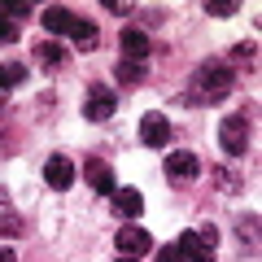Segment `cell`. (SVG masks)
<instances>
[{"label":"cell","instance_id":"cell-1","mask_svg":"<svg viewBox=\"0 0 262 262\" xmlns=\"http://www.w3.org/2000/svg\"><path fill=\"white\" fill-rule=\"evenodd\" d=\"M192 88H196V92H188V101H192V105H219L223 96H232L236 70L227 61H206V66H196Z\"/></svg>","mask_w":262,"mask_h":262},{"label":"cell","instance_id":"cell-2","mask_svg":"<svg viewBox=\"0 0 262 262\" xmlns=\"http://www.w3.org/2000/svg\"><path fill=\"white\" fill-rule=\"evenodd\" d=\"M44 31L48 35H66V39H75L79 48H92L96 44V27L88 18H79L75 9H61V5H53V9H44Z\"/></svg>","mask_w":262,"mask_h":262},{"label":"cell","instance_id":"cell-3","mask_svg":"<svg viewBox=\"0 0 262 262\" xmlns=\"http://www.w3.org/2000/svg\"><path fill=\"white\" fill-rule=\"evenodd\" d=\"M179 249H184L188 262H214L219 232H214V227H188V232L179 236Z\"/></svg>","mask_w":262,"mask_h":262},{"label":"cell","instance_id":"cell-4","mask_svg":"<svg viewBox=\"0 0 262 262\" xmlns=\"http://www.w3.org/2000/svg\"><path fill=\"white\" fill-rule=\"evenodd\" d=\"M114 110H118V96H114L105 83H92V88H88V101H83V118H88V122H110Z\"/></svg>","mask_w":262,"mask_h":262},{"label":"cell","instance_id":"cell-5","mask_svg":"<svg viewBox=\"0 0 262 262\" xmlns=\"http://www.w3.org/2000/svg\"><path fill=\"white\" fill-rule=\"evenodd\" d=\"M219 140H223V149L232 153V158H241V153L249 149V122H245V114H232V118L219 122Z\"/></svg>","mask_w":262,"mask_h":262},{"label":"cell","instance_id":"cell-6","mask_svg":"<svg viewBox=\"0 0 262 262\" xmlns=\"http://www.w3.org/2000/svg\"><path fill=\"white\" fill-rule=\"evenodd\" d=\"M114 245L122 249V258H144V253L153 249V236L144 232V227H118V236H114Z\"/></svg>","mask_w":262,"mask_h":262},{"label":"cell","instance_id":"cell-7","mask_svg":"<svg viewBox=\"0 0 262 262\" xmlns=\"http://www.w3.org/2000/svg\"><path fill=\"white\" fill-rule=\"evenodd\" d=\"M201 175V158L196 153H188V149H175L166 158V179H175V184H188V179H196Z\"/></svg>","mask_w":262,"mask_h":262},{"label":"cell","instance_id":"cell-8","mask_svg":"<svg viewBox=\"0 0 262 262\" xmlns=\"http://www.w3.org/2000/svg\"><path fill=\"white\" fill-rule=\"evenodd\" d=\"M140 144H149V149H166V144H170L166 114H144V118H140Z\"/></svg>","mask_w":262,"mask_h":262},{"label":"cell","instance_id":"cell-9","mask_svg":"<svg viewBox=\"0 0 262 262\" xmlns=\"http://www.w3.org/2000/svg\"><path fill=\"white\" fill-rule=\"evenodd\" d=\"M110 206H114V214H118V219H140L144 196H140V188H114V192H110Z\"/></svg>","mask_w":262,"mask_h":262},{"label":"cell","instance_id":"cell-10","mask_svg":"<svg viewBox=\"0 0 262 262\" xmlns=\"http://www.w3.org/2000/svg\"><path fill=\"white\" fill-rule=\"evenodd\" d=\"M118 48H122V61H144V57H149V35H144L140 27H122Z\"/></svg>","mask_w":262,"mask_h":262},{"label":"cell","instance_id":"cell-11","mask_svg":"<svg viewBox=\"0 0 262 262\" xmlns=\"http://www.w3.org/2000/svg\"><path fill=\"white\" fill-rule=\"evenodd\" d=\"M44 184L57 188V192H66V188L75 184V166H70V158H61V153L48 158V162H44Z\"/></svg>","mask_w":262,"mask_h":262},{"label":"cell","instance_id":"cell-12","mask_svg":"<svg viewBox=\"0 0 262 262\" xmlns=\"http://www.w3.org/2000/svg\"><path fill=\"white\" fill-rule=\"evenodd\" d=\"M83 175H88V184H92L96 192H105V196H110L114 188H118V184H114V166H110L105 158H92V162L83 166Z\"/></svg>","mask_w":262,"mask_h":262},{"label":"cell","instance_id":"cell-13","mask_svg":"<svg viewBox=\"0 0 262 262\" xmlns=\"http://www.w3.org/2000/svg\"><path fill=\"white\" fill-rule=\"evenodd\" d=\"M35 61L44 66V70H61L66 66V48L57 44V39H44V44H35Z\"/></svg>","mask_w":262,"mask_h":262},{"label":"cell","instance_id":"cell-14","mask_svg":"<svg viewBox=\"0 0 262 262\" xmlns=\"http://www.w3.org/2000/svg\"><path fill=\"white\" fill-rule=\"evenodd\" d=\"M144 75H149V70H144V61H118V70H114V79H118V83H127V88H140Z\"/></svg>","mask_w":262,"mask_h":262},{"label":"cell","instance_id":"cell-15","mask_svg":"<svg viewBox=\"0 0 262 262\" xmlns=\"http://www.w3.org/2000/svg\"><path fill=\"white\" fill-rule=\"evenodd\" d=\"M22 79H27V66H0V92H9Z\"/></svg>","mask_w":262,"mask_h":262},{"label":"cell","instance_id":"cell-16","mask_svg":"<svg viewBox=\"0 0 262 262\" xmlns=\"http://www.w3.org/2000/svg\"><path fill=\"white\" fill-rule=\"evenodd\" d=\"M236 9H241L236 0H206V13H210V18H232Z\"/></svg>","mask_w":262,"mask_h":262},{"label":"cell","instance_id":"cell-17","mask_svg":"<svg viewBox=\"0 0 262 262\" xmlns=\"http://www.w3.org/2000/svg\"><path fill=\"white\" fill-rule=\"evenodd\" d=\"M232 61L236 66H253V61H258V44H236L232 48Z\"/></svg>","mask_w":262,"mask_h":262},{"label":"cell","instance_id":"cell-18","mask_svg":"<svg viewBox=\"0 0 262 262\" xmlns=\"http://www.w3.org/2000/svg\"><path fill=\"white\" fill-rule=\"evenodd\" d=\"M13 39H18V22L0 13V44H13Z\"/></svg>","mask_w":262,"mask_h":262},{"label":"cell","instance_id":"cell-19","mask_svg":"<svg viewBox=\"0 0 262 262\" xmlns=\"http://www.w3.org/2000/svg\"><path fill=\"white\" fill-rule=\"evenodd\" d=\"M158 262H188V258H184L179 245H162V249H158Z\"/></svg>","mask_w":262,"mask_h":262},{"label":"cell","instance_id":"cell-20","mask_svg":"<svg viewBox=\"0 0 262 262\" xmlns=\"http://www.w3.org/2000/svg\"><path fill=\"white\" fill-rule=\"evenodd\" d=\"M0 13H5V18H27L31 5H27V0H13V5H0Z\"/></svg>","mask_w":262,"mask_h":262},{"label":"cell","instance_id":"cell-21","mask_svg":"<svg viewBox=\"0 0 262 262\" xmlns=\"http://www.w3.org/2000/svg\"><path fill=\"white\" fill-rule=\"evenodd\" d=\"M22 232V219L18 214H5V219H0V236H18Z\"/></svg>","mask_w":262,"mask_h":262},{"label":"cell","instance_id":"cell-22","mask_svg":"<svg viewBox=\"0 0 262 262\" xmlns=\"http://www.w3.org/2000/svg\"><path fill=\"white\" fill-rule=\"evenodd\" d=\"M105 9H110V13H118V18H122V13H131V5H122V0H110Z\"/></svg>","mask_w":262,"mask_h":262},{"label":"cell","instance_id":"cell-23","mask_svg":"<svg viewBox=\"0 0 262 262\" xmlns=\"http://www.w3.org/2000/svg\"><path fill=\"white\" fill-rule=\"evenodd\" d=\"M0 262H18V253H13L9 245H0Z\"/></svg>","mask_w":262,"mask_h":262},{"label":"cell","instance_id":"cell-24","mask_svg":"<svg viewBox=\"0 0 262 262\" xmlns=\"http://www.w3.org/2000/svg\"><path fill=\"white\" fill-rule=\"evenodd\" d=\"M118 262H140V258H118Z\"/></svg>","mask_w":262,"mask_h":262}]
</instances>
